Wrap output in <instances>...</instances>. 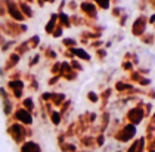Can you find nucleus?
I'll list each match as a JSON object with an SVG mask.
<instances>
[{
	"label": "nucleus",
	"instance_id": "nucleus-1",
	"mask_svg": "<svg viewBox=\"0 0 155 152\" xmlns=\"http://www.w3.org/2000/svg\"><path fill=\"white\" fill-rule=\"evenodd\" d=\"M131 35L133 37H142L146 31H148V15L146 13H139L136 18H134V21L131 22Z\"/></svg>",
	"mask_w": 155,
	"mask_h": 152
},
{
	"label": "nucleus",
	"instance_id": "nucleus-2",
	"mask_svg": "<svg viewBox=\"0 0 155 152\" xmlns=\"http://www.w3.org/2000/svg\"><path fill=\"white\" fill-rule=\"evenodd\" d=\"M136 136V126L133 124H123L121 127H118V130L114 133V139L120 143H126V142H130L133 137Z\"/></svg>",
	"mask_w": 155,
	"mask_h": 152
},
{
	"label": "nucleus",
	"instance_id": "nucleus-3",
	"mask_svg": "<svg viewBox=\"0 0 155 152\" xmlns=\"http://www.w3.org/2000/svg\"><path fill=\"white\" fill-rule=\"evenodd\" d=\"M78 9H80V12H81V16H83V18L97 22V18H99V9L95 6L93 2H90V0H83V2H80Z\"/></svg>",
	"mask_w": 155,
	"mask_h": 152
},
{
	"label": "nucleus",
	"instance_id": "nucleus-4",
	"mask_svg": "<svg viewBox=\"0 0 155 152\" xmlns=\"http://www.w3.org/2000/svg\"><path fill=\"white\" fill-rule=\"evenodd\" d=\"M126 120L129 124H133V126H139L145 120V114H143V102L140 101L137 105H133L127 111L126 114Z\"/></svg>",
	"mask_w": 155,
	"mask_h": 152
},
{
	"label": "nucleus",
	"instance_id": "nucleus-5",
	"mask_svg": "<svg viewBox=\"0 0 155 152\" xmlns=\"http://www.w3.org/2000/svg\"><path fill=\"white\" fill-rule=\"evenodd\" d=\"M72 53V56H74V59H78L80 62L81 61H86V62H90V59H92V56H90V53L87 52V49H84V47H72V49H70Z\"/></svg>",
	"mask_w": 155,
	"mask_h": 152
},
{
	"label": "nucleus",
	"instance_id": "nucleus-6",
	"mask_svg": "<svg viewBox=\"0 0 155 152\" xmlns=\"http://www.w3.org/2000/svg\"><path fill=\"white\" fill-rule=\"evenodd\" d=\"M134 87V84H131V83L127 81V78H121V80H118V81L115 83V86H114V89L118 92V94L121 96V94L127 93L129 90H131Z\"/></svg>",
	"mask_w": 155,
	"mask_h": 152
},
{
	"label": "nucleus",
	"instance_id": "nucleus-7",
	"mask_svg": "<svg viewBox=\"0 0 155 152\" xmlns=\"http://www.w3.org/2000/svg\"><path fill=\"white\" fill-rule=\"evenodd\" d=\"M8 12L11 13V16H12L13 19H16V21H22L24 19V15L21 13L18 5L13 3L12 0H8Z\"/></svg>",
	"mask_w": 155,
	"mask_h": 152
},
{
	"label": "nucleus",
	"instance_id": "nucleus-8",
	"mask_svg": "<svg viewBox=\"0 0 155 152\" xmlns=\"http://www.w3.org/2000/svg\"><path fill=\"white\" fill-rule=\"evenodd\" d=\"M58 25H61L64 30H70V28H72L71 21H70V15L65 13V12L58 13Z\"/></svg>",
	"mask_w": 155,
	"mask_h": 152
},
{
	"label": "nucleus",
	"instance_id": "nucleus-9",
	"mask_svg": "<svg viewBox=\"0 0 155 152\" xmlns=\"http://www.w3.org/2000/svg\"><path fill=\"white\" fill-rule=\"evenodd\" d=\"M56 25H58V13L55 12V13H52V15H50L48 24H46V27H45L46 34L52 35V33H53V30H55V27H56Z\"/></svg>",
	"mask_w": 155,
	"mask_h": 152
},
{
	"label": "nucleus",
	"instance_id": "nucleus-10",
	"mask_svg": "<svg viewBox=\"0 0 155 152\" xmlns=\"http://www.w3.org/2000/svg\"><path fill=\"white\" fill-rule=\"evenodd\" d=\"M65 101H67L65 93H56V92H52V96H50V105L61 106Z\"/></svg>",
	"mask_w": 155,
	"mask_h": 152
},
{
	"label": "nucleus",
	"instance_id": "nucleus-11",
	"mask_svg": "<svg viewBox=\"0 0 155 152\" xmlns=\"http://www.w3.org/2000/svg\"><path fill=\"white\" fill-rule=\"evenodd\" d=\"M15 115H16V118H18L21 123H24V124H31V123H33V118L28 114L27 109H18Z\"/></svg>",
	"mask_w": 155,
	"mask_h": 152
},
{
	"label": "nucleus",
	"instance_id": "nucleus-12",
	"mask_svg": "<svg viewBox=\"0 0 155 152\" xmlns=\"http://www.w3.org/2000/svg\"><path fill=\"white\" fill-rule=\"evenodd\" d=\"M140 43L142 45H146V46H154L155 45V33H145L142 37H139Z\"/></svg>",
	"mask_w": 155,
	"mask_h": 152
},
{
	"label": "nucleus",
	"instance_id": "nucleus-13",
	"mask_svg": "<svg viewBox=\"0 0 155 152\" xmlns=\"http://www.w3.org/2000/svg\"><path fill=\"white\" fill-rule=\"evenodd\" d=\"M18 8H19V11H21V13L25 16H28V18H33L34 16V12H33V9L30 8V5L28 3H25V2H21L19 5H18Z\"/></svg>",
	"mask_w": 155,
	"mask_h": 152
},
{
	"label": "nucleus",
	"instance_id": "nucleus-14",
	"mask_svg": "<svg viewBox=\"0 0 155 152\" xmlns=\"http://www.w3.org/2000/svg\"><path fill=\"white\" fill-rule=\"evenodd\" d=\"M70 21H71V25L72 27H83V21L84 18L80 15V13H71L70 15Z\"/></svg>",
	"mask_w": 155,
	"mask_h": 152
},
{
	"label": "nucleus",
	"instance_id": "nucleus-15",
	"mask_svg": "<svg viewBox=\"0 0 155 152\" xmlns=\"http://www.w3.org/2000/svg\"><path fill=\"white\" fill-rule=\"evenodd\" d=\"M95 3V6L101 11H109L111 9V0H90Z\"/></svg>",
	"mask_w": 155,
	"mask_h": 152
},
{
	"label": "nucleus",
	"instance_id": "nucleus-16",
	"mask_svg": "<svg viewBox=\"0 0 155 152\" xmlns=\"http://www.w3.org/2000/svg\"><path fill=\"white\" fill-rule=\"evenodd\" d=\"M22 152H41V149L36 142H27L22 146Z\"/></svg>",
	"mask_w": 155,
	"mask_h": 152
},
{
	"label": "nucleus",
	"instance_id": "nucleus-17",
	"mask_svg": "<svg viewBox=\"0 0 155 152\" xmlns=\"http://www.w3.org/2000/svg\"><path fill=\"white\" fill-rule=\"evenodd\" d=\"M62 46L65 49H72V47H77L78 46V41L72 37H64L62 38Z\"/></svg>",
	"mask_w": 155,
	"mask_h": 152
},
{
	"label": "nucleus",
	"instance_id": "nucleus-18",
	"mask_svg": "<svg viewBox=\"0 0 155 152\" xmlns=\"http://www.w3.org/2000/svg\"><path fill=\"white\" fill-rule=\"evenodd\" d=\"M43 55H45V58L48 59V61H52V62H55L56 58H58V53H56V50H55L53 47H48V49H45Z\"/></svg>",
	"mask_w": 155,
	"mask_h": 152
},
{
	"label": "nucleus",
	"instance_id": "nucleus-19",
	"mask_svg": "<svg viewBox=\"0 0 155 152\" xmlns=\"http://www.w3.org/2000/svg\"><path fill=\"white\" fill-rule=\"evenodd\" d=\"M49 117H50V121H52L53 126H59L61 121H62V117H61L59 111H55V109H52V112L49 114Z\"/></svg>",
	"mask_w": 155,
	"mask_h": 152
},
{
	"label": "nucleus",
	"instance_id": "nucleus-20",
	"mask_svg": "<svg viewBox=\"0 0 155 152\" xmlns=\"http://www.w3.org/2000/svg\"><path fill=\"white\" fill-rule=\"evenodd\" d=\"M108 56V50L105 47H101V49H96L95 50V58L99 61V62H104Z\"/></svg>",
	"mask_w": 155,
	"mask_h": 152
},
{
	"label": "nucleus",
	"instance_id": "nucleus-21",
	"mask_svg": "<svg viewBox=\"0 0 155 152\" xmlns=\"http://www.w3.org/2000/svg\"><path fill=\"white\" fill-rule=\"evenodd\" d=\"M70 62V67H71L72 71H75V72H81L84 70L83 64L78 61V59H71V61H68Z\"/></svg>",
	"mask_w": 155,
	"mask_h": 152
},
{
	"label": "nucleus",
	"instance_id": "nucleus-22",
	"mask_svg": "<svg viewBox=\"0 0 155 152\" xmlns=\"http://www.w3.org/2000/svg\"><path fill=\"white\" fill-rule=\"evenodd\" d=\"M124 12H126V9L123 6H111V16L115 18V19H118Z\"/></svg>",
	"mask_w": 155,
	"mask_h": 152
},
{
	"label": "nucleus",
	"instance_id": "nucleus-23",
	"mask_svg": "<svg viewBox=\"0 0 155 152\" xmlns=\"http://www.w3.org/2000/svg\"><path fill=\"white\" fill-rule=\"evenodd\" d=\"M59 148H61V151H64V152H74L75 151V145H74V143H70V142H61Z\"/></svg>",
	"mask_w": 155,
	"mask_h": 152
},
{
	"label": "nucleus",
	"instance_id": "nucleus-24",
	"mask_svg": "<svg viewBox=\"0 0 155 152\" xmlns=\"http://www.w3.org/2000/svg\"><path fill=\"white\" fill-rule=\"evenodd\" d=\"M78 78V72H75V71H70L68 74H65L61 80H65V81H75Z\"/></svg>",
	"mask_w": 155,
	"mask_h": 152
},
{
	"label": "nucleus",
	"instance_id": "nucleus-25",
	"mask_svg": "<svg viewBox=\"0 0 155 152\" xmlns=\"http://www.w3.org/2000/svg\"><path fill=\"white\" fill-rule=\"evenodd\" d=\"M129 18H130V13H127V12H124L121 16L118 18V25L121 28H124L126 25H127V21H129Z\"/></svg>",
	"mask_w": 155,
	"mask_h": 152
},
{
	"label": "nucleus",
	"instance_id": "nucleus-26",
	"mask_svg": "<svg viewBox=\"0 0 155 152\" xmlns=\"http://www.w3.org/2000/svg\"><path fill=\"white\" fill-rule=\"evenodd\" d=\"M67 8H68L70 12L75 13V12L78 11V3H77V0H68V2H67Z\"/></svg>",
	"mask_w": 155,
	"mask_h": 152
},
{
	"label": "nucleus",
	"instance_id": "nucleus-27",
	"mask_svg": "<svg viewBox=\"0 0 155 152\" xmlns=\"http://www.w3.org/2000/svg\"><path fill=\"white\" fill-rule=\"evenodd\" d=\"M148 8H149V0H139V3H137V9H139L140 13H145Z\"/></svg>",
	"mask_w": 155,
	"mask_h": 152
},
{
	"label": "nucleus",
	"instance_id": "nucleus-28",
	"mask_svg": "<svg viewBox=\"0 0 155 152\" xmlns=\"http://www.w3.org/2000/svg\"><path fill=\"white\" fill-rule=\"evenodd\" d=\"M59 67H61V61L52 62V65H50V74L52 75H58L59 74Z\"/></svg>",
	"mask_w": 155,
	"mask_h": 152
},
{
	"label": "nucleus",
	"instance_id": "nucleus-29",
	"mask_svg": "<svg viewBox=\"0 0 155 152\" xmlns=\"http://www.w3.org/2000/svg\"><path fill=\"white\" fill-rule=\"evenodd\" d=\"M104 45H105V41L102 40V38H99V40H93V41H90L89 43V47L90 49H101V47H104Z\"/></svg>",
	"mask_w": 155,
	"mask_h": 152
},
{
	"label": "nucleus",
	"instance_id": "nucleus-30",
	"mask_svg": "<svg viewBox=\"0 0 155 152\" xmlns=\"http://www.w3.org/2000/svg\"><path fill=\"white\" fill-rule=\"evenodd\" d=\"M121 70L126 71V72H130V71L134 70V65L131 64L130 61H123L121 62Z\"/></svg>",
	"mask_w": 155,
	"mask_h": 152
},
{
	"label": "nucleus",
	"instance_id": "nucleus-31",
	"mask_svg": "<svg viewBox=\"0 0 155 152\" xmlns=\"http://www.w3.org/2000/svg\"><path fill=\"white\" fill-rule=\"evenodd\" d=\"M38 43H40V37H38V35H33V37L27 41V45L30 47H33V49H36V47L38 46Z\"/></svg>",
	"mask_w": 155,
	"mask_h": 152
},
{
	"label": "nucleus",
	"instance_id": "nucleus-32",
	"mask_svg": "<svg viewBox=\"0 0 155 152\" xmlns=\"http://www.w3.org/2000/svg\"><path fill=\"white\" fill-rule=\"evenodd\" d=\"M87 101H90L92 104H97L99 102V94L96 92H87Z\"/></svg>",
	"mask_w": 155,
	"mask_h": 152
},
{
	"label": "nucleus",
	"instance_id": "nucleus-33",
	"mask_svg": "<svg viewBox=\"0 0 155 152\" xmlns=\"http://www.w3.org/2000/svg\"><path fill=\"white\" fill-rule=\"evenodd\" d=\"M62 34H64V28L61 25H56L55 30H53V33H52V37L53 38H59V37H62Z\"/></svg>",
	"mask_w": 155,
	"mask_h": 152
},
{
	"label": "nucleus",
	"instance_id": "nucleus-34",
	"mask_svg": "<svg viewBox=\"0 0 155 152\" xmlns=\"http://www.w3.org/2000/svg\"><path fill=\"white\" fill-rule=\"evenodd\" d=\"M151 78H148V77H143L142 80H140V81L137 83V86H140V87H146V89H148V87H151Z\"/></svg>",
	"mask_w": 155,
	"mask_h": 152
},
{
	"label": "nucleus",
	"instance_id": "nucleus-35",
	"mask_svg": "<svg viewBox=\"0 0 155 152\" xmlns=\"http://www.w3.org/2000/svg\"><path fill=\"white\" fill-rule=\"evenodd\" d=\"M136 71H137V72H139L140 75L146 77V75H148V74L151 72V68H149V67H137V68H136Z\"/></svg>",
	"mask_w": 155,
	"mask_h": 152
},
{
	"label": "nucleus",
	"instance_id": "nucleus-36",
	"mask_svg": "<svg viewBox=\"0 0 155 152\" xmlns=\"http://www.w3.org/2000/svg\"><path fill=\"white\" fill-rule=\"evenodd\" d=\"M59 81H61V77H59V75H52V77H50V78L48 80V84H49V86H56V84H58Z\"/></svg>",
	"mask_w": 155,
	"mask_h": 152
},
{
	"label": "nucleus",
	"instance_id": "nucleus-37",
	"mask_svg": "<svg viewBox=\"0 0 155 152\" xmlns=\"http://www.w3.org/2000/svg\"><path fill=\"white\" fill-rule=\"evenodd\" d=\"M24 105L27 108V111H33L34 109V104H33V99L31 97H27L24 101Z\"/></svg>",
	"mask_w": 155,
	"mask_h": 152
},
{
	"label": "nucleus",
	"instance_id": "nucleus-38",
	"mask_svg": "<svg viewBox=\"0 0 155 152\" xmlns=\"http://www.w3.org/2000/svg\"><path fill=\"white\" fill-rule=\"evenodd\" d=\"M145 94H146L149 99H155V89L154 87H148V89H145Z\"/></svg>",
	"mask_w": 155,
	"mask_h": 152
},
{
	"label": "nucleus",
	"instance_id": "nucleus-39",
	"mask_svg": "<svg viewBox=\"0 0 155 152\" xmlns=\"http://www.w3.org/2000/svg\"><path fill=\"white\" fill-rule=\"evenodd\" d=\"M62 55H64L65 61H71V59H74V56H72V53H71V50H70V49H64Z\"/></svg>",
	"mask_w": 155,
	"mask_h": 152
},
{
	"label": "nucleus",
	"instance_id": "nucleus-40",
	"mask_svg": "<svg viewBox=\"0 0 155 152\" xmlns=\"http://www.w3.org/2000/svg\"><path fill=\"white\" fill-rule=\"evenodd\" d=\"M67 8V0H61L59 3V8H58V12L56 13H61V12H64V9Z\"/></svg>",
	"mask_w": 155,
	"mask_h": 152
},
{
	"label": "nucleus",
	"instance_id": "nucleus-41",
	"mask_svg": "<svg viewBox=\"0 0 155 152\" xmlns=\"http://www.w3.org/2000/svg\"><path fill=\"white\" fill-rule=\"evenodd\" d=\"M38 59H40V55H36V56L33 58V61L30 62V67H34V65H37V64H38Z\"/></svg>",
	"mask_w": 155,
	"mask_h": 152
},
{
	"label": "nucleus",
	"instance_id": "nucleus-42",
	"mask_svg": "<svg viewBox=\"0 0 155 152\" xmlns=\"http://www.w3.org/2000/svg\"><path fill=\"white\" fill-rule=\"evenodd\" d=\"M154 24H155V12L151 16H148V25H154Z\"/></svg>",
	"mask_w": 155,
	"mask_h": 152
},
{
	"label": "nucleus",
	"instance_id": "nucleus-43",
	"mask_svg": "<svg viewBox=\"0 0 155 152\" xmlns=\"http://www.w3.org/2000/svg\"><path fill=\"white\" fill-rule=\"evenodd\" d=\"M89 43H90L89 40H86V38H80V45H81V46H89Z\"/></svg>",
	"mask_w": 155,
	"mask_h": 152
},
{
	"label": "nucleus",
	"instance_id": "nucleus-44",
	"mask_svg": "<svg viewBox=\"0 0 155 152\" xmlns=\"http://www.w3.org/2000/svg\"><path fill=\"white\" fill-rule=\"evenodd\" d=\"M149 8L155 12V0H149Z\"/></svg>",
	"mask_w": 155,
	"mask_h": 152
},
{
	"label": "nucleus",
	"instance_id": "nucleus-45",
	"mask_svg": "<svg viewBox=\"0 0 155 152\" xmlns=\"http://www.w3.org/2000/svg\"><path fill=\"white\" fill-rule=\"evenodd\" d=\"M149 121H151V123H155V108H154V114L149 117Z\"/></svg>",
	"mask_w": 155,
	"mask_h": 152
},
{
	"label": "nucleus",
	"instance_id": "nucleus-46",
	"mask_svg": "<svg viewBox=\"0 0 155 152\" xmlns=\"http://www.w3.org/2000/svg\"><path fill=\"white\" fill-rule=\"evenodd\" d=\"M55 2H56V0H49L48 3H55Z\"/></svg>",
	"mask_w": 155,
	"mask_h": 152
},
{
	"label": "nucleus",
	"instance_id": "nucleus-47",
	"mask_svg": "<svg viewBox=\"0 0 155 152\" xmlns=\"http://www.w3.org/2000/svg\"><path fill=\"white\" fill-rule=\"evenodd\" d=\"M25 2H28V3H31V2H34V0H25Z\"/></svg>",
	"mask_w": 155,
	"mask_h": 152
},
{
	"label": "nucleus",
	"instance_id": "nucleus-48",
	"mask_svg": "<svg viewBox=\"0 0 155 152\" xmlns=\"http://www.w3.org/2000/svg\"><path fill=\"white\" fill-rule=\"evenodd\" d=\"M48 2H49V0H45V3H48Z\"/></svg>",
	"mask_w": 155,
	"mask_h": 152
},
{
	"label": "nucleus",
	"instance_id": "nucleus-49",
	"mask_svg": "<svg viewBox=\"0 0 155 152\" xmlns=\"http://www.w3.org/2000/svg\"><path fill=\"white\" fill-rule=\"evenodd\" d=\"M80 2H83V0H80Z\"/></svg>",
	"mask_w": 155,
	"mask_h": 152
}]
</instances>
